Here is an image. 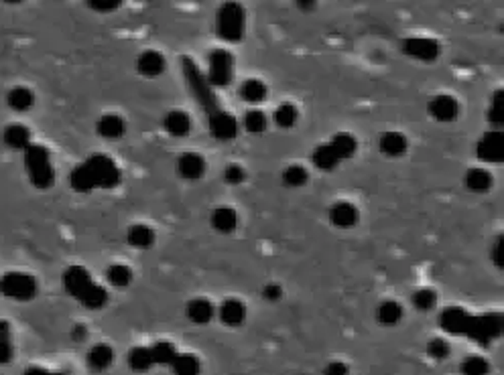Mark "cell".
<instances>
[{
    "instance_id": "6da1fadb",
    "label": "cell",
    "mask_w": 504,
    "mask_h": 375,
    "mask_svg": "<svg viewBox=\"0 0 504 375\" xmlns=\"http://www.w3.org/2000/svg\"><path fill=\"white\" fill-rule=\"evenodd\" d=\"M120 183V170L116 162L106 155H92L77 164L69 174V185L73 191L90 193L94 189H114Z\"/></svg>"
},
{
    "instance_id": "7a4b0ae2",
    "label": "cell",
    "mask_w": 504,
    "mask_h": 375,
    "mask_svg": "<svg viewBox=\"0 0 504 375\" xmlns=\"http://www.w3.org/2000/svg\"><path fill=\"white\" fill-rule=\"evenodd\" d=\"M63 288L67 294H71L75 300H80L86 309H102L108 302L106 288L98 286L90 272L82 266H69L63 272Z\"/></svg>"
},
{
    "instance_id": "3957f363",
    "label": "cell",
    "mask_w": 504,
    "mask_h": 375,
    "mask_svg": "<svg viewBox=\"0 0 504 375\" xmlns=\"http://www.w3.org/2000/svg\"><path fill=\"white\" fill-rule=\"evenodd\" d=\"M25 168L29 174V181L33 187L47 191L53 187L56 183V170L51 164V157L49 151L41 144H31L25 151Z\"/></svg>"
},
{
    "instance_id": "277c9868",
    "label": "cell",
    "mask_w": 504,
    "mask_h": 375,
    "mask_svg": "<svg viewBox=\"0 0 504 375\" xmlns=\"http://www.w3.org/2000/svg\"><path fill=\"white\" fill-rule=\"evenodd\" d=\"M181 69H183L185 81H187V86H189V90H191L195 102L206 109L208 118L214 116V114H218L222 107H220L218 100H216L214 88L208 83V79H206V75L200 71V67H197L189 57H183V59H181Z\"/></svg>"
},
{
    "instance_id": "5b68a950",
    "label": "cell",
    "mask_w": 504,
    "mask_h": 375,
    "mask_svg": "<svg viewBox=\"0 0 504 375\" xmlns=\"http://www.w3.org/2000/svg\"><path fill=\"white\" fill-rule=\"evenodd\" d=\"M216 31L226 43H238L244 37V8L240 2H224L216 16Z\"/></svg>"
},
{
    "instance_id": "8992f818",
    "label": "cell",
    "mask_w": 504,
    "mask_h": 375,
    "mask_svg": "<svg viewBox=\"0 0 504 375\" xmlns=\"http://www.w3.org/2000/svg\"><path fill=\"white\" fill-rule=\"evenodd\" d=\"M0 292L6 298L27 302V300H33L37 296L39 284H37L35 276H31V274H25V272H6L0 278Z\"/></svg>"
},
{
    "instance_id": "52a82bcc",
    "label": "cell",
    "mask_w": 504,
    "mask_h": 375,
    "mask_svg": "<svg viewBox=\"0 0 504 375\" xmlns=\"http://www.w3.org/2000/svg\"><path fill=\"white\" fill-rule=\"evenodd\" d=\"M503 335V315L501 313H486L480 317H472V324L468 337L480 345H490L494 339Z\"/></svg>"
},
{
    "instance_id": "ba28073f",
    "label": "cell",
    "mask_w": 504,
    "mask_h": 375,
    "mask_svg": "<svg viewBox=\"0 0 504 375\" xmlns=\"http://www.w3.org/2000/svg\"><path fill=\"white\" fill-rule=\"evenodd\" d=\"M234 73V57L226 49H214L208 57V83L212 88H226L232 81Z\"/></svg>"
},
{
    "instance_id": "9c48e42d",
    "label": "cell",
    "mask_w": 504,
    "mask_h": 375,
    "mask_svg": "<svg viewBox=\"0 0 504 375\" xmlns=\"http://www.w3.org/2000/svg\"><path fill=\"white\" fill-rule=\"evenodd\" d=\"M403 53L425 63H433L442 53V47L435 39L429 37H411L403 41Z\"/></svg>"
},
{
    "instance_id": "30bf717a",
    "label": "cell",
    "mask_w": 504,
    "mask_h": 375,
    "mask_svg": "<svg viewBox=\"0 0 504 375\" xmlns=\"http://www.w3.org/2000/svg\"><path fill=\"white\" fill-rule=\"evenodd\" d=\"M208 126H210V134L220 142H230L238 136V122L226 109H220L218 114L210 116Z\"/></svg>"
},
{
    "instance_id": "8fae6325",
    "label": "cell",
    "mask_w": 504,
    "mask_h": 375,
    "mask_svg": "<svg viewBox=\"0 0 504 375\" xmlns=\"http://www.w3.org/2000/svg\"><path fill=\"white\" fill-rule=\"evenodd\" d=\"M478 159L484 162H501L504 159V138L503 132H486L476 146Z\"/></svg>"
},
{
    "instance_id": "7c38bea8",
    "label": "cell",
    "mask_w": 504,
    "mask_h": 375,
    "mask_svg": "<svg viewBox=\"0 0 504 375\" xmlns=\"http://www.w3.org/2000/svg\"><path fill=\"white\" fill-rule=\"evenodd\" d=\"M470 324H472V315L468 311H464L461 307H448L440 317V326L451 335H466L468 337Z\"/></svg>"
},
{
    "instance_id": "4fadbf2b",
    "label": "cell",
    "mask_w": 504,
    "mask_h": 375,
    "mask_svg": "<svg viewBox=\"0 0 504 375\" xmlns=\"http://www.w3.org/2000/svg\"><path fill=\"white\" fill-rule=\"evenodd\" d=\"M427 109L437 122H453L459 116V102L449 94H437L429 100Z\"/></svg>"
},
{
    "instance_id": "5bb4252c",
    "label": "cell",
    "mask_w": 504,
    "mask_h": 375,
    "mask_svg": "<svg viewBox=\"0 0 504 375\" xmlns=\"http://www.w3.org/2000/svg\"><path fill=\"white\" fill-rule=\"evenodd\" d=\"M136 69L145 77H159L167 69V63H165V57L159 53V51L147 49V51H143V53L139 55Z\"/></svg>"
},
{
    "instance_id": "9a60e30c",
    "label": "cell",
    "mask_w": 504,
    "mask_h": 375,
    "mask_svg": "<svg viewBox=\"0 0 504 375\" xmlns=\"http://www.w3.org/2000/svg\"><path fill=\"white\" fill-rule=\"evenodd\" d=\"M177 170L183 179H189V181H195V179H202L204 172H206V161L202 155L197 153H183L177 161Z\"/></svg>"
},
{
    "instance_id": "2e32d148",
    "label": "cell",
    "mask_w": 504,
    "mask_h": 375,
    "mask_svg": "<svg viewBox=\"0 0 504 375\" xmlns=\"http://www.w3.org/2000/svg\"><path fill=\"white\" fill-rule=\"evenodd\" d=\"M2 140L8 148L12 151H27L33 142H31V132L27 126L23 124H8L2 132Z\"/></svg>"
},
{
    "instance_id": "e0dca14e",
    "label": "cell",
    "mask_w": 504,
    "mask_h": 375,
    "mask_svg": "<svg viewBox=\"0 0 504 375\" xmlns=\"http://www.w3.org/2000/svg\"><path fill=\"white\" fill-rule=\"evenodd\" d=\"M379 148H381V153H383L385 157L398 159V157H403V155L407 153V148H409V140H407V136H405V134L391 130V132H385V134L381 136V140H379Z\"/></svg>"
},
{
    "instance_id": "ac0fdd59",
    "label": "cell",
    "mask_w": 504,
    "mask_h": 375,
    "mask_svg": "<svg viewBox=\"0 0 504 375\" xmlns=\"http://www.w3.org/2000/svg\"><path fill=\"white\" fill-rule=\"evenodd\" d=\"M157 235H155V229L145 225V223H134L128 227L126 231V242L132 246V248H139V250H147L155 244Z\"/></svg>"
},
{
    "instance_id": "d6986e66",
    "label": "cell",
    "mask_w": 504,
    "mask_h": 375,
    "mask_svg": "<svg viewBox=\"0 0 504 375\" xmlns=\"http://www.w3.org/2000/svg\"><path fill=\"white\" fill-rule=\"evenodd\" d=\"M163 124H165V130H167L171 136H175V138H183L191 130V118L183 109H171L167 116H165V122Z\"/></svg>"
},
{
    "instance_id": "ffe728a7",
    "label": "cell",
    "mask_w": 504,
    "mask_h": 375,
    "mask_svg": "<svg viewBox=\"0 0 504 375\" xmlns=\"http://www.w3.org/2000/svg\"><path fill=\"white\" fill-rule=\"evenodd\" d=\"M185 315H187L189 321L195 322V324H206V322H210L214 319L216 309H214V305L208 298H193V300L187 302Z\"/></svg>"
},
{
    "instance_id": "44dd1931",
    "label": "cell",
    "mask_w": 504,
    "mask_h": 375,
    "mask_svg": "<svg viewBox=\"0 0 504 375\" xmlns=\"http://www.w3.org/2000/svg\"><path fill=\"white\" fill-rule=\"evenodd\" d=\"M96 130L102 138H108V140H116L120 136H124L126 132V122L118 116V114H106L98 120L96 124Z\"/></svg>"
},
{
    "instance_id": "7402d4cb",
    "label": "cell",
    "mask_w": 504,
    "mask_h": 375,
    "mask_svg": "<svg viewBox=\"0 0 504 375\" xmlns=\"http://www.w3.org/2000/svg\"><path fill=\"white\" fill-rule=\"evenodd\" d=\"M330 221L341 229L352 227L358 221V209L348 201H337L330 207Z\"/></svg>"
},
{
    "instance_id": "603a6c76",
    "label": "cell",
    "mask_w": 504,
    "mask_h": 375,
    "mask_svg": "<svg viewBox=\"0 0 504 375\" xmlns=\"http://www.w3.org/2000/svg\"><path fill=\"white\" fill-rule=\"evenodd\" d=\"M220 319L228 326H240L246 319V307L238 298H228L220 305Z\"/></svg>"
},
{
    "instance_id": "cb8c5ba5",
    "label": "cell",
    "mask_w": 504,
    "mask_h": 375,
    "mask_svg": "<svg viewBox=\"0 0 504 375\" xmlns=\"http://www.w3.org/2000/svg\"><path fill=\"white\" fill-rule=\"evenodd\" d=\"M212 225L220 233H232L238 227V214H236V209L234 207H228V205H222V207L214 209V214H212Z\"/></svg>"
},
{
    "instance_id": "d4e9b609",
    "label": "cell",
    "mask_w": 504,
    "mask_h": 375,
    "mask_svg": "<svg viewBox=\"0 0 504 375\" xmlns=\"http://www.w3.org/2000/svg\"><path fill=\"white\" fill-rule=\"evenodd\" d=\"M240 98L248 104H261L267 100L269 96V88L261 81V79H246L242 81L240 90H238Z\"/></svg>"
},
{
    "instance_id": "484cf974",
    "label": "cell",
    "mask_w": 504,
    "mask_h": 375,
    "mask_svg": "<svg viewBox=\"0 0 504 375\" xmlns=\"http://www.w3.org/2000/svg\"><path fill=\"white\" fill-rule=\"evenodd\" d=\"M330 146L334 148V153L339 157V161H346V159H352L356 155L358 140L350 132H337L336 136L330 140Z\"/></svg>"
},
{
    "instance_id": "4316f807",
    "label": "cell",
    "mask_w": 504,
    "mask_h": 375,
    "mask_svg": "<svg viewBox=\"0 0 504 375\" xmlns=\"http://www.w3.org/2000/svg\"><path fill=\"white\" fill-rule=\"evenodd\" d=\"M311 161H313V164H315L320 170H324V172H332L334 168H337V164L341 162L339 161V157L334 153V148L330 146V142L320 144V146L313 151Z\"/></svg>"
},
{
    "instance_id": "83f0119b",
    "label": "cell",
    "mask_w": 504,
    "mask_h": 375,
    "mask_svg": "<svg viewBox=\"0 0 504 375\" xmlns=\"http://www.w3.org/2000/svg\"><path fill=\"white\" fill-rule=\"evenodd\" d=\"M6 104L12 107L14 112H29L35 104V94L29 88H12L6 96Z\"/></svg>"
},
{
    "instance_id": "f1b7e54d",
    "label": "cell",
    "mask_w": 504,
    "mask_h": 375,
    "mask_svg": "<svg viewBox=\"0 0 504 375\" xmlns=\"http://www.w3.org/2000/svg\"><path fill=\"white\" fill-rule=\"evenodd\" d=\"M466 187L474 193H486L492 187V174L484 168H470L466 172Z\"/></svg>"
},
{
    "instance_id": "f546056e",
    "label": "cell",
    "mask_w": 504,
    "mask_h": 375,
    "mask_svg": "<svg viewBox=\"0 0 504 375\" xmlns=\"http://www.w3.org/2000/svg\"><path fill=\"white\" fill-rule=\"evenodd\" d=\"M200 359L189 353H177V357L171 363V370L175 375H200Z\"/></svg>"
},
{
    "instance_id": "4dcf8cb0",
    "label": "cell",
    "mask_w": 504,
    "mask_h": 375,
    "mask_svg": "<svg viewBox=\"0 0 504 375\" xmlns=\"http://www.w3.org/2000/svg\"><path fill=\"white\" fill-rule=\"evenodd\" d=\"M307 181H309V172H307V168L301 166V164H289V166L283 170V185H285V187L299 189V187H303Z\"/></svg>"
},
{
    "instance_id": "1f68e13d",
    "label": "cell",
    "mask_w": 504,
    "mask_h": 375,
    "mask_svg": "<svg viewBox=\"0 0 504 375\" xmlns=\"http://www.w3.org/2000/svg\"><path fill=\"white\" fill-rule=\"evenodd\" d=\"M149 351H151V357H153V363H155V365H171L173 359L177 357V349H175V345L169 343V341H159V343H155L153 347H149Z\"/></svg>"
},
{
    "instance_id": "d6a6232c",
    "label": "cell",
    "mask_w": 504,
    "mask_h": 375,
    "mask_svg": "<svg viewBox=\"0 0 504 375\" xmlns=\"http://www.w3.org/2000/svg\"><path fill=\"white\" fill-rule=\"evenodd\" d=\"M128 365L134 372H147V370H151L155 363H153V357H151L149 347H134V349H130L128 351Z\"/></svg>"
},
{
    "instance_id": "836d02e7",
    "label": "cell",
    "mask_w": 504,
    "mask_h": 375,
    "mask_svg": "<svg viewBox=\"0 0 504 375\" xmlns=\"http://www.w3.org/2000/svg\"><path fill=\"white\" fill-rule=\"evenodd\" d=\"M112 359H114L112 347H108V345H96V347H92L90 357H88L90 365H92L94 370H98V372L106 370V367L112 363Z\"/></svg>"
},
{
    "instance_id": "e575fe53",
    "label": "cell",
    "mask_w": 504,
    "mask_h": 375,
    "mask_svg": "<svg viewBox=\"0 0 504 375\" xmlns=\"http://www.w3.org/2000/svg\"><path fill=\"white\" fill-rule=\"evenodd\" d=\"M242 126H244L248 132H252V134H261V132L267 130L269 120H267V116H265L263 109H248V112L244 114V118H242Z\"/></svg>"
},
{
    "instance_id": "d590c367",
    "label": "cell",
    "mask_w": 504,
    "mask_h": 375,
    "mask_svg": "<svg viewBox=\"0 0 504 375\" xmlns=\"http://www.w3.org/2000/svg\"><path fill=\"white\" fill-rule=\"evenodd\" d=\"M376 317H379V321L383 322V324L392 326V324H396V322L403 319V307L398 302H394V300H385L379 307Z\"/></svg>"
},
{
    "instance_id": "8d00e7d4",
    "label": "cell",
    "mask_w": 504,
    "mask_h": 375,
    "mask_svg": "<svg viewBox=\"0 0 504 375\" xmlns=\"http://www.w3.org/2000/svg\"><path fill=\"white\" fill-rule=\"evenodd\" d=\"M106 278L116 288H126L132 282V270L128 268L126 264H112L110 268L106 270Z\"/></svg>"
},
{
    "instance_id": "74e56055",
    "label": "cell",
    "mask_w": 504,
    "mask_h": 375,
    "mask_svg": "<svg viewBox=\"0 0 504 375\" xmlns=\"http://www.w3.org/2000/svg\"><path fill=\"white\" fill-rule=\"evenodd\" d=\"M297 118H299V112H297V107L293 106V104H280L273 112V120H275V124L280 126V128H293L295 122H297Z\"/></svg>"
},
{
    "instance_id": "f35d334b",
    "label": "cell",
    "mask_w": 504,
    "mask_h": 375,
    "mask_svg": "<svg viewBox=\"0 0 504 375\" xmlns=\"http://www.w3.org/2000/svg\"><path fill=\"white\" fill-rule=\"evenodd\" d=\"M461 374L464 375H488L490 374V365L484 357L480 355H470L464 359L461 363Z\"/></svg>"
},
{
    "instance_id": "ab89813d",
    "label": "cell",
    "mask_w": 504,
    "mask_h": 375,
    "mask_svg": "<svg viewBox=\"0 0 504 375\" xmlns=\"http://www.w3.org/2000/svg\"><path fill=\"white\" fill-rule=\"evenodd\" d=\"M435 305H437V294H435L431 288H419V290L413 294V307H415L417 311L427 313V311H431Z\"/></svg>"
},
{
    "instance_id": "60d3db41",
    "label": "cell",
    "mask_w": 504,
    "mask_h": 375,
    "mask_svg": "<svg viewBox=\"0 0 504 375\" xmlns=\"http://www.w3.org/2000/svg\"><path fill=\"white\" fill-rule=\"evenodd\" d=\"M488 118L494 126H503L504 122V92L499 90L490 102V109H488Z\"/></svg>"
},
{
    "instance_id": "b9f144b4",
    "label": "cell",
    "mask_w": 504,
    "mask_h": 375,
    "mask_svg": "<svg viewBox=\"0 0 504 375\" xmlns=\"http://www.w3.org/2000/svg\"><path fill=\"white\" fill-rule=\"evenodd\" d=\"M12 355V347H10V326L6 321H0V363L8 361Z\"/></svg>"
},
{
    "instance_id": "7bdbcfd3",
    "label": "cell",
    "mask_w": 504,
    "mask_h": 375,
    "mask_svg": "<svg viewBox=\"0 0 504 375\" xmlns=\"http://www.w3.org/2000/svg\"><path fill=\"white\" fill-rule=\"evenodd\" d=\"M427 353L433 357V359H448L449 357V353H451V349H449V343L446 341V339H433L429 345H427Z\"/></svg>"
},
{
    "instance_id": "ee69618b",
    "label": "cell",
    "mask_w": 504,
    "mask_h": 375,
    "mask_svg": "<svg viewBox=\"0 0 504 375\" xmlns=\"http://www.w3.org/2000/svg\"><path fill=\"white\" fill-rule=\"evenodd\" d=\"M224 181L228 185H240L246 181V170L240 164H228L224 168Z\"/></svg>"
},
{
    "instance_id": "f6af8a7d",
    "label": "cell",
    "mask_w": 504,
    "mask_h": 375,
    "mask_svg": "<svg viewBox=\"0 0 504 375\" xmlns=\"http://www.w3.org/2000/svg\"><path fill=\"white\" fill-rule=\"evenodd\" d=\"M120 4H122L120 0H92V2H88V6L98 10V12H110V10H116Z\"/></svg>"
},
{
    "instance_id": "bcb514c9",
    "label": "cell",
    "mask_w": 504,
    "mask_h": 375,
    "mask_svg": "<svg viewBox=\"0 0 504 375\" xmlns=\"http://www.w3.org/2000/svg\"><path fill=\"white\" fill-rule=\"evenodd\" d=\"M263 296L269 300V302H277L283 298V288H280L279 284H267L265 288H263Z\"/></svg>"
},
{
    "instance_id": "7dc6e473",
    "label": "cell",
    "mask_w": 504,
    "mask_h": 375,
    "mask_svg": "<svg viewBox=\"0 0 504 375\" xmlns=\"http://www.w3.org/2000/svg\"><path fill=\"white\" fill-rule=\"evenodd\" d=\"M490 254H492V260H494V264H496L499 268H503V237H496V240H494V244H492V250H490Z\"/></svg>"
},
{
    "instance_id": "c3c4849f",
    "label": "cell",
    "mask_w": 504,
    "mask_h": 375,
    "mask_svg": "<svg viewBox=\"0 0 504 375\" xmlns=\"http://www.w3.org/2000/svg\"><path fill=\"white\" fill-rule=\"evenodd\" d=\"M326 375H348V365L341 363V361H332L326 367Z\"/></svg>"
},
{
    "instance_id": "681fc988",
    "label": "cell",
    "mask_w": 504,
    "mask_h": 375,
    "mask_svg": "<svg viewBox=\"0 0 504 375\" xmlns=\"http://www.w3.org/2000/svg\"><path fill=\"white\" fill-rule=\"evenodd\" d=\"M297 6L303 8V10H313L315 8V2H297Z\"/></svg>"
}]
</instances>
